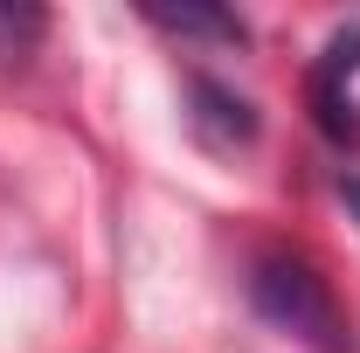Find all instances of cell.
<instances>
[{"mask_svg": "<svg viewBox=\"0 0 360 353\" xmlns=\"http://www.w3.org/2000/svg\"><path fill=\"white\" fill-rule=\"evenodd\" d=\"M250 305L264 326H277L284 340H298L305 353H360L354 347V319L340 305L333 277L298 257V250H264L250 264Z\"/></svg>", "mask_w": 360, "mask_h": 353, "instance_id": "1", "label": "cell"}, {"mask_svg": "<svg viewBox=\"0 0 360 353\" xmlns=\"http://www.w3.org/2000/svg\"><path fill=\"white\" fill-rule=\"evenodd\" d=\"M354 77H360V21L340 28L333 42L319 49L312 63V125L340 153H360V97H354Z\"/></svg>", "mask_w": 360, "mask_h": 353, "instance_id": "2", "label": "cell"}, {"mask_svg": "<svg viewBox=\"0 0 360 353\" xmlns=\"http://www.w3.org/2000/svg\"><path fill=\"white\" fill-rule=\"evenodd\" d=\"M187 132L201 139L208 153H250L257 132H264V118H257V104H250L243 90H229L222 77L187 70Z\"/></svg>", "mask_w": 360, "mask_h": 353, "instance_id": "3", "label": "cell"}, {"mask_svg": "<svg viewBox=\"0 0 360 353\" xmlns=\"http://www.w3.org/2000/svg\"><path fill=\"white\" fill-rule=\"evenodd\" d=\"M139 21L160 28V35H180V42H222V49L250 42V21H243L236 7H160V0H146Z\"/></svg>", "mask_w": 360, "mask_h": 353, "instance_id": "4", "label": "cell"}, {"mask_svg": "<svg viewBox=\"0 0 360 353\" xmlns=\"http://www.w3.org/2000/svg\"><path fill=\"white\" fill-rule=\"evenodd\" d=\"M42 35H49V14L35 0H0V70H28Z\"/></svg>", "mask_w": 360, "mask_h": 353, "instance_id": "5", "label": "cell"}, {"mask_svg": "<svg viewBox=\"0 0 360 353\" xmlns=\"http://www.w3.org/2000/svg\"><path fill=\"white\" fill-rule=\"evenodd\" d=\"M340 201L354 208V222H360V174H340Z\"/></svg>", "mask_w": 360, "mask_h": 353, "instance_id": "6", "label": "cell"}]
</instances>
